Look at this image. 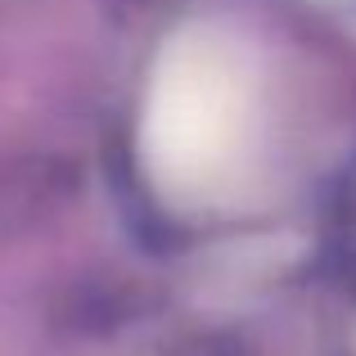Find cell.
Listing matches in <instances>:
<instances>
[{
	"label": "cell",
	"mask_w": 356,
	"mask_h": 356,
	"mask_svg": "<svg viewBox=\"0 0 356 356\" xmlns=\"http://www.w3.org/2000/svg\"><path fill=\"white\" fill-rule=\"evenodd\" d=\"M257 90L230 45L199 36L167 54L149 108V154L167 190L217 199L235 190L257 149Z\"/></svg>",
	"instance_id": "6da1fadb"
}]
</instances>
